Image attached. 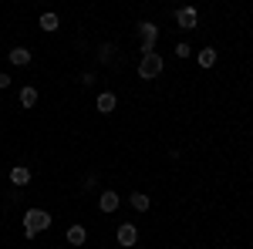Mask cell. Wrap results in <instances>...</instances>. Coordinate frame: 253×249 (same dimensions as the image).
<instances>
[{
  "label": "cell",
  "instance_id": "6da1fadb",
  "mask_svg": "<svg viewBox=\"0 0 253 249\" xmlns=\"http://www.w3.org/2000/svg\"><path fill=\"white\" fill-rule=\"evenodd\" d=\"M54 226V215L47 209H38V206H31V209L24 212V236L27 239H38L41 232H47Z\"/></svg>",
  "mask_w": 253,
  "mask_h": 249
},
{
  "label": "cell",
  "instance_id": "7a4b0ae2",
  "mask_svg": "<svg viewBox=\"0 0 253 249\" xmlns=\"http://www.w3.org/2000/svg\"><path fill=\"white\" fill-rule=\"evenodd\" d=\"M162 71H166V61H162V54H145V58L138 61V77H142V81L162 77Z\"/></svg>",
  "mask_w": 253,
  "mask_h": 249
},
{
  "label": "cell",
  "instance_id": "3957f363",
  "mask_svg": "<svg viewBox=\"0 0 253 249\" xmlns=\"http://www.w3.org/2000/svg\"><path fill=\"white\" fill-rule=\"evenodd\" d=\"M115 243H118V246H125V249L138 246V229H135V222H122V226L115 229Z\"/></svg>",
  "mask_w": 253,
  "mask_h": 249
},
{
  "label": "cell",
  "instance_id": "277c9868",
  "mask_svg": "<svg viewBox=\"0 0 253 249\" xmlns=\"http://www.w3.org/2000/svg\"><path fill=\"white\" fill-rule=\"evenodd\" d=\"M175 24H179V31H196L199 10H196V7H179V10H175Z\"/></svg>",
  "mask_w": 253,
  "mask_h": 249
},
{
  "label": "cell",
  "instance_id": "5b68a950",
  "mask_svg": "<svg viewBox=\"0 0 253 249\" xmlns=\"http://www.w3.org/2000/svg\"><path fill=\"white\" fill-rule=\"evenodd\" d=\"M7 61H10L14 68H27V64L34 61V54H31V47L17 44V47H10V51H7Z\"/></svg>",
  "mask_w": 253,
  "mask_h": 249
},
{
  "label": "cell",
  "instance_id": "8992f818",
  "mask_svg": "<svg viewBox=\"0 0 253 249\" xmlns=\"http://www.w3.org/2000/svg\"><path fill=\"white\" fill-rule=\"evenodd\" d=\"M118 206H122V199H118L115 189H105L101 195H98V209H101V212H108V215H112Z\"/></svg>",
  "mask_w": 253,
  "mask_h": 249
},
{
  "label": "cell",
  "instance_id": "52a82bcc",
  "mask_svg": "<svg viewBox=\"0 0 253 249\" xmlns=\"http://www.w3.org/2000/svg\"><path fill=\"white\" fill-rule=\"evenodd\" d=\"M95 108L101 111V115H112L118 108V98H115V91H101V95L95 98Z\"/></svg>",
  "mask_w": 253,
  "mask_h": 249
},
{
  "label": "cell",
  "instance_id": "ba28073f",
  "mask_svg": "<svg viewBox=\"0 0 253 249\" xmlns=\"http://www.w3.org/2000/svg\"><path fill=\"white\" fill-rule=\"evenodd\" d=\"M64 239H68L71 246H84V243H88V229L75 222V226H68V232H64Z\"/></svg>",
  "mask_w": 253,
  "mask_h": 249
},
{
  "label": "cell",
  "instance_id": "9c48e42d",
  "mask_svg": "<svg viewBox=\"0 0 253 249\" xmlns=\"http://www.w3.org/2000/svg\"><path fill=\"white\" fill-rule=\"evenodd\" d=\"M135 31L142 34V44H156V40H159V27L152 24V20H142Z\"/></svg>",
  "mask_w": 253,
  "mask_h": 249
},
{
  "label": "cell",
  "instance_id": "30bf717a",
  "mask_svg": "<svg viewBox=\"0 0 253 249\" xmlns=\"http://www.w3.org/2000/svg\"><path fill=\"white\" fill-rule=\"evenodd\" d=\"M38 27H41V31H47V34H54V31L61 27V17L54 14V10H44L41 20H38Z\"/></svg>",
  "mask_w": 253,
  "mask_h": 249
},
{
  "label": "cell",
  "instance_id": "8fae6325",
  "mask_svg": "<svg viewBox=\"0 0 253 249\" xmlns=\"http://www.w3.org/2000/svg\"><path fill=\"white\" fill-rule=\"evenodd\" d=\"M38 88H31V84H24V88H20V95H17V101H20V108H34V105H38Z\"/></svg>",
  "mask_w": 253,
  "mask_h": 249
},
{
  "label": "cell",
  "instance_id": "7c38bea8",
  "mask_svg": "<svg viewBox=\"0 0 253 249\" xmlns=\"http://www.w3.org/2000/svg\"><path fill=\"white\" fill-rule=\"evenodd\" d=\"M196 61H199V68H203V71L216 68V47H203V51H196Z\"/></svg>",
  "mask_w": 253,
  "mask_h": 249
},
{
  "label": "cell",
  "instance_id": "4fadbf2b",
  "mask_svg": "<svg viewBox=\"0 0 253 249\" xmlns=\"http://www.w3.org/2000/svg\"><path fill=\"white\" fill-rule=\"evenodd\" d=\"M27 182H31V169H27V165H14V169H10V185H27Z\"/></svg>",
  "mask_w": 253,
  "mask_h": 249
},
{
  "label": "cell",
  "instance_id": "5bb4252c",
  "mask_svg": "<svg viewBox=\"0 0 253 249\" xmlns=\"http://www.w3.org/2000/svg\"><path fill=\"white\" fill-rule=\"evenodd\" d=\"M132 209L135 212H149L152 209V199H149L145 192H132Z\"/></svg>",
  "mask_w": 253,
  "mask_h": 249
},
{
  "label": "cell",
  "instance_id": "9a60e30c",
  "mask_svg": "<svg viewBox=\"0 0 253 249\" xmlns=\"http://www.w3.org/2000/svg\"><path fill=\"white\" fill-rule=\"evenodd\" d=\"M193 54H196V51L186 44V40H182V44H175V58H193Z\"/></svg>",
  "mask_w": 253,
  "mask_h": 249
},
{
  "label": "cell",
  "instance_id": "2e32d148",
  "mask_svg": "<svg viewBox=\"0 0 253 249\" xmlns=\"http://www.w3.org/2000/svg\"><path fill=\"white\" fill-rule=\"evenodd\" d=\"M112 54H115V47H108V44H105V47L98 51V61H101V64H108V61H112Z\"/></svg>",
  "mask_w": 253,
  "mask_h": 249
},
{
  "label": "cell",
  "instance_id": "e0dca14e",
  "mask_svg": "<svg viewBox=\"0 0 253 249\" xmlns=\"http://www.w3.org/2000/svg\"><path fill=\"white\" fill-rule=\"evenodd\" d=\"M95 185H98V175H95V172H91V175H84V189H81V192H88V189H95Z\"/></svg>",
  "mask_w": 253,
  "mask_h": 249
},
{
  "label": "cell",
  "instance_id": "ac0fdd59",
  "mask_svg": "<svg viewBox=\"0 0 253 249\" xmlns=\"http://www.w3.org/2000/svg\"><path fill=\"white\" fill-rule=\"evenodd\" d=\"M10 84H14V77H10V74H3V71H0V91H7Z\"/></svg>",
  "mask_w": 253,
  "mask_h": 249
}]
</instances>
